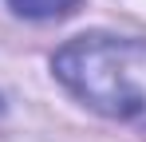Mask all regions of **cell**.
Wrapping results in <instances>:
<instances>
[{"mask_svg": "<svg viewBox=\"0 0 146 142\" xmlns=\"http://www.w3.org/2000/svg\"><path fill=\"white\" fill-rule=\"evenodd\" d=\"M55 75L91 111L146 126V40H71L55 55Z\"/></svg>", "mask_w": 146, "mask_h": 142, "instance_id": "cell-1", "label": "cell"}, {"mask_svg": "<svg viewBox=\"0 0 146 142\" xmlns=\"http://www.w3.org/2000/svg\"><path fill=\"white\" fill-rule=\"evenodd\" d=\"M8 4L28 20H63L75 12L79 0H8Z\"/></svg>", "mask_w": 146, "mask_h": 142, "instance_id": "cell-2", "label": "cell"}]
</instances>
